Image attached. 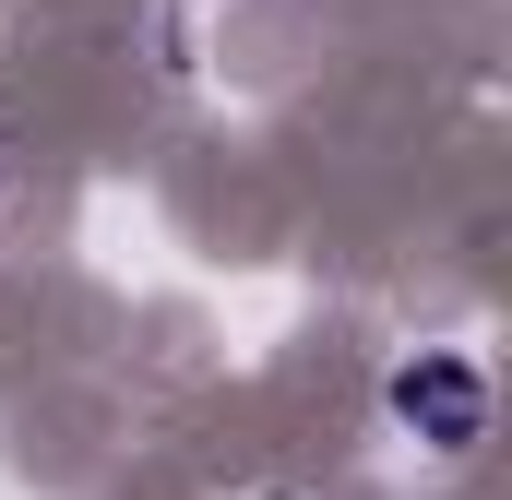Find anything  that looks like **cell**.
I'll return each instance as SVG.
<instances>
[{
	"label": "cell",
	"mask_w": 512,
	"mask_h": 500,
	"mask_svg": "<svg viewBox=\"0 0 512 500\" xmlns=\"http://www.w3.org/2000/svg\"><path fill=\"white\" fill-rule=\"evenodd\" d=\"M382 417L417 441V453L465 465V453L489 441V358H465V346H405V358L382 370Z\"/></svg>",
	"instance_id": "obj_1"
}]
</instances>
